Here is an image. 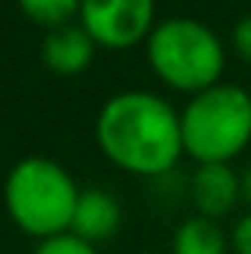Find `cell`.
Listing matches in <instances>:
<instances>
[{
	"mask_svg": "<svg viewBox=\"0 0 251 254\" xmlns=\"http://www.w3.org/2000/svg\"><path fill=\"white\" fill-rule=\"evenodd\" d=\"M101 151L133 175H163L184 154L181 116L160 95L122 92L98 116Z\"/></svg>",
	"mask_w": 251,
	"mask_h": 254,
	"instance_id": "1",
	"label": "cell"
},
{
	"mask_svg": "<svg viewBox=\"0 0 251 254\" xmlns=\"http://www.w3.org/2000/svg\"><path fill=\"white\" fill-rule=\"evenodd\" d=\"M6 210L12 222L39 240H51L71 231L80 190L60 163L45 157L21 160L3 187Z\"/></svg>",
	"mask_w": 251,
	"mask_h": 254,
	"instance_id": "2",
	"label": "cell"
},
{
	"mask_svg": "<svg viewBox=\"0 0 251 254\" xmlns=\"http://www.w3.org/2000/svg\"><path fill=\"white\" fill-rule=\"evenodd\" d=\"M184 151L201 166L234 160L251 139V95L240 86L198 92L181 116Z\"/></svg>",
	"mask_w": 251,
	"mask_h": 254,
	"instance_id": "3",
	"label": "cell"
},
{
	"mask_svg": "<svg viewBox=\"0 0 251 254\" xmlns=\"http://www.w3.org/2000/svg\"><path fill=\"white\" fill-rule=\"evenodd\" d=\"M148 63L163 83L181 92H207L219 86L225 51L216 33L192 18H172L151 30Z\"/></svg>",
	"mask_w": 251,
	"mask_h": 254,
	"instance_id": "4",
	"label": "cell"
},
{
	"mask_svg": "<svg viewBox=\"0 0 251 254\" xmlns=\"http://www.w3.org/2000/svg\"><path fill=\"white\" fill-rule=\"evenodd\" d=\"M154 0H83L80 27L104 48H133L151 36Z\"/></svg>",
	"mask_w": 251,
	"mask_h": 254,
	"instance_id": "5",
	"label": "cell"
},
{
	"mask_svg": "<svg viewBox=\"0 0 251 254\" xmlns=\"http://www.w3.org/2000/svg\"><path fill=\"white\" fill-rule=\"evenodd\" d=\"M192 201L207 219H219L240 201V178L228 163L198 166L192 175Z\"/></svg>",
	"mask_w": 251,
	"mask_h": 254,
	"instance_id": "6",
	"label": "cell"
},
{
	"mask_svg": "<svg viewBox=\"0 0 251 254\" xmlns=\"http://www.w3.org/2000/svg\"><path fill=\"white\" fill-rule=\"evenodd\" d=\"M122 225V207L116 201V195L107 190H86L80 192L77 210H74V222H71V234L86 240V243H101L107 237H113Z\"/></svg>",
	"mask_w": 251,
	"mask_h": 254,
	"instance_id": "7",
	"label": "cell"
},
{
	"mask_svg": "<svg viewBox=\"0 0 251 254\" xmlns=\"http://www.w3.org/2000/svg\"><path fill=\"white\" fill-rule=\"evenodd\" d=\"M92 57H95V42L77 24L57 27V30H51L45 36L42 60L57 74H80L86 65L92 63Z\"/></svg>",
	"mask_w": 251,
	"mask_h": 254,
	"instance_id": "8",
	"label": "cell"
},
{
	"mask_svg": "<svg viewBox=\"0 0 251 254\" xmlns=\"http://www.w3.org/2000/svg\"><path fill=\"white\" fill-rule=\"evenodd\" d=\"M172 249H175V254H225L228 243H225L222 228L213 219L195 216L178 228Z\"/></svg>",
	"mask_w": 251,
	"mask_h": 254,
	"instance_id": "9",
	"label": "cell"
},
{
	"mask_svg": "<svg viewBox=\"0 0 251 254\" xmlns=\"http://www.w3.org/2000/svg\"><path fill=\"white\" fill-rule=\"evenodd\" d=\"M80 3L83 0H18V6L24 9V15L42 27H65L68 18L74 12H80Z\"/></svg>",
	"mask_w": 251,
	"mask_h": 254,
	"instance_id": "10",
	"label": "cell"
},
{
	"mask_svg": "<svg viewBox=\"0 0 251 254\" xmlns=\"http://www.w3.org/2000/svg\"><path fill=\"white\" fill-rule=\"evenodd\" d=\"M33 254H98V252H95L92 243H86V240H80L68 231V234H60V237L42 240Z\"/></svg>",
	"mask_w": 251,
	"mask_h": 254,
	"instance_id": "11",
	"label": "cell"
},
{
	"mask_svg": "<svg viewBox=\"0 0 251 254\" xmlns=\"http://www.w3.org/2000/svg\"><path fill=\"white\" fill-rule=\"evenodd\" d=\"M234 45H237L240 57L251 65V15L237 24V30H234Z\"/></svg>",
	"mask_w": 251,
	"mask_h": 254,
	"instance_id": "12",
	"label": "cell"
},
{
	"mask_svg": "<svg viewBox=\"0 0 251 254\" xmlns=\"http://www.w3.org/2000/svg\"><path fill=\"white\" fill-rule=\"evenodd\" d=\"M234 252L251 254V213L246 219H240V225L234 228Z\"/></svg>",
	"mask_w": 251,
	"mask_h": 254,
	"instance_id": "13",
	"label": "cell"
},
{
	"mask_svg": "<svg viewBox=\"0 0 251 254\" xmlns=\"http://www.w3.org/2000/svg\"><path fill=\"white\" fill-rule=\"evenodd\" d=\"M240 195H243V198L251 204V169L243 175V178H240Z\"/></svg>",
	"mask_w": 251,
	"mask_h": 254,
	"instance_id": "14",
	"label": "cell"
}]
</instances>
